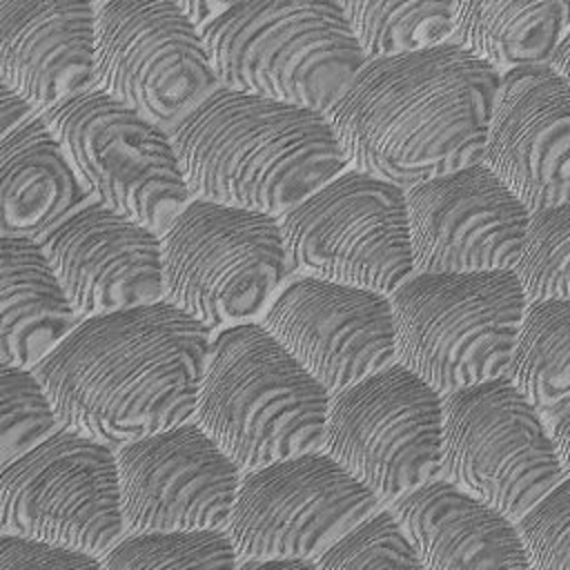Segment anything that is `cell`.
<instances>
[{
	"label": "cell",
	"instance_id": "ba28073f",
	"mask_svg": "<svg viewBox=\"0 0 570 570\" xmlns=\"http://www.w3.org/2000/svg\"><path fill=\"white\" fill-rule=\"evenodd\" d=\"M96 200L163 232L191 198L169 127L94 85L42 109Z\"/></svg>",
	"mask_w": 570,
	"mask_h": 570
},
{
	"label": "cell",
	"instance_id": "f1b7e54d",
	"mask_svg": "<svg viewBox=\"0 0 570 570\" xmlns=\"http://www.w3.org/2000/svg\"><path fill=\"white\" fill-rule=\"evenodd\" d=\"M316 568L345 570V568H423L419 552L392 508H374L323 552L314 557Z\"/></svg>",
	"mask_w": 570,
	"mask_h": 570
},
{
	"label": "cell",
	"instance_id": "44dd1931",
	"mask_svg": "<svg viewBox=\"0 0 570 570\" xmlns=\"http://www.w3.org/2000/svg\"><path fill=\"white\" fill-rule=\"evenodd\" d=\"M392 510L423 568H530L517 521L445 474L401 492Z\"/></svg>",
	"mask_w": 570,
	"mask_h": 570
},
{
	"label": "cell",
	"instance_id": "4316f807",
	"mask_svg": "<svg viewBox=\"0 0 570 570\" xmlns=\"http://www.w3.org/2000/svg\"><path fill=\"white\" fill-rule=\"evenodd\" d=\"M109 570L234 568L240 557L225 525L125 532L102 557Z\"/></svg>",
	"mask_w": 570,
	"mask_h": 570
},
{
	"label": "cell",
	"instance_id": "cb8c5ba5",
	"mask_svg": "<svg viewBox=\"0 0 570 570\" xmlns=\"http://www.w3.org/2000/svg\"><path fill=\"white\" fill-rule=\"evenodd\" d=\"M454 40L499 71L548 62L570 29V0H452Z\"/></svg>",
	"mask_w": 570,
	"mask_h": 570
},
{
	"label": "cell",
	"instance_id": "d590c367",
	"mask_svg": "<svg viewBox=\"0 0 570 570\" xmlns=\"http://www.w3.org/2000/svg\"><path fill=\"white\" fill-rule=\"evenodd\" d=\"M548 65L570 85V29L563 33V38L559 40L557 49L552 51Z\"/></svg>",
	"mask_w": 570,
	"mask_h": 570
},
{
	"label": "cell",
	"instance_id": "d4e9b609",
	"mask_svg": "<svg viewBox=\"0 0 570 570\" xmlns=\"http://www.w3.org/2000/svg\"><path fill=\"white\" fill-rule=\"evenodd\" d=\"M505 376L541 412L570 396V296L525 303Z\"/></svg>",
	"mask_w": 570,
	"mask_h": 570
},
{
	"label": "cell",
	"instance_id": "603a6c76",
	"mask_svg": "<svg viewBox=\"0 0 570 570\" xmlns=\"http://www.w3.org/2000/svg\"><path fill=\"white\" fill-rule=\"evenodd\" d=\"M76 321L40 238L0 234V361L33 367Z\"/></svg>",
	"mask_w": 570,
	"mask_h": 570
},
{
	"label": "cell",
	"instance_id": "8992f818",
	"mask_svg": "<svg viewBox=\"0 0 570 570\" xmlns=\"http://www.w3.org/2000/svg\"><path fill=\"white\" fill-rule=\"evenodd\" d=\"M390 298L396 361L439 392L505 374L528 303L514 269L412 272Z\"/></svg>",
	"mask_w": 570,
	"mask_h": 570
},
{
	"label": "cell",
	"instance_id": "d6a6232c",
	"mask_svg": "<svg viewBox=\"0 0 570 570\" xmlns=\"http://www.w3.org/2000/svg\"><path fill=\"white\" fill-rule=\"evenodd\" d=\"M543 416L552 430V436L557 441V450L563 463L566 474H570V396L557 401L548 410H543Z\"/></svg>",
	"mask_w": 570,
	"mask_h": 570
},
{
	"label": "cell",
	"instance_id": "6da1fadb",
	"mask_svg": "<svg viewBox=\"0 0 570 570\" xmlns=\"http://www.w3.org/2000/svg\"><path fill=\"white\" fill-rule=\"evenodd\" d=\"M209 341L160 298L80 316L31 370L58 423L120 445L194 416Z\"/></svg>",
	"mask_w": 570,
	"mask_h": 570
},
{
	"label": "cell",
	"instance_id": "52a82bcc",
	"mask_svg": "<svg viewBox=\"0 0 570 570\" xmlns=\"http://www.w3.org/2000/svg\"><path fill=\"white\" fill-rule=\"evenodd\" d=\"M165 298L207 327L258 316L289 278L281 218L191 196L160 232Z\"/></svg>",
	"mask_w": 570,
	"mask_h": 570
},
{
	"label": "cell",
	"instance_id": "277c9868",
	"mask_svg": "<svg viewBox=\"0 0 570 570\" xmlns=\"http://www.w3.org/2000/svg\"><path fill=\"white\" fill-rule=\"evenodd\" d=\"M330 390L263 325L212 334L194 421L240 465L323 448Z\"/></svg>",
	"mask_w": 570,
	"mask_h": 570
},
{
	"label": "cell",
	"instance_id": "4fadbf2b",
	"mask_svg": "<svg viewBox=\"0 0 570 570\" xmlns=\"http://www.w3.org/2000/svg\"><path fill=\"white\" fill-rule=\"evenodd\" d=\"M379 501L327 450L314 448L243 470L225 528L240 559H314Z\"/></svg>",
	"mask_w": 570,
	"mask_h": 570
},
{
	"label": "cell",
	"instance_id": "7a4b0ae2",
	"mask_svg": "<svg viewBox=\"0 0 570 570\" xmlns=\"http://www.w3.org/2000/svg\"><path fill=\"white\" fill-rule=\"evenodd\" d=\"M499 82L452 38L365 58L327 118L347 165L410 187L481 160Z\"/></svg>",
	"mask_w": 570,
	"mask_h": 570
},
{
	"label": "cell",
	"instance_id": "ffe728a7",
	"mask_svg": "<svg viewBox=\"0 0 570 570\" xmlns=\"http://www.w3.org/2000/svg\"><path fill=\"white\" fill-rule=\"evenodd\" d=\"M94 0H0V78L36 111L96 85Z\"/></svg>",
	"mask_w": 570,
	"mask_h": 570
},
{
	"label": "cell",
	"instance_id": "484cf974",
	"mask_svg": "<svg viewBox=\"0 0 570 570\" xmlns=\"http://www.w3.org/2000/svg\"><path fill=\"white\" fill-rule=\"evenodd\" d=\"M367 58L454 38L452 0H338Z\"/></svg>",
	"mask_w": 570,
	"mask_h": 570
},
{
	"label": "cell",
	"instance_id": "9c48e42d",
	"mask_svg": "<svg viewBox=\"0 0 570 570\" xmlns=\"http://www.w3.org/2000/svg\"><path fill=\"white\" fill-rule=\"evenodd\" d=\"M441 472L514 521L566 476L543 412L505 374L443 394Z\"/></svg>",
	"mask_w": 570,
	"mask_h": 570
},
{
	"label": "cell",
	"instance_id": "9a60e30c",
	"mask_svg": "<svg viewBox=\"0 0 570 570\" xmlns=\"http://www.w3.org/2000/svg\"><path fill=\"white\" fill-rule=\"evenodd\" d=\"M125 532L225 525L240 465L194 421L116 445Z\"/></svg>",
	"mask_w": 570,
	"mask_h": 570
},
{
	"label": "cell",
	"instance_id": "83f0119b",
	"mask_svg": "<svg viewBox=\"0 0 570 570\" xmlns=\"http://www.w3.org/2000/svg\"><path fill=\"white\" fill-rule=\"evenodd\" d=\"M514 272L528 301L570 296V200L530 212Z\"/></svg>",
	"mask_w": 570,
	"mask_h": 570
},
{
	"label": "cell",
	"instance_id": "3957f363",
	"mask_svg": "<svg viewBox=\"0 0 570 570\" xmlns=\"http://www.w3.org/2000/svg\"><path fill=\"white\" fill-rule=\"evenodd\" d=\"M169 131L191 196L269 214L347 167L325 111L225 85Z\"/></svg>",
	"mask_w": 570,
	"mask_h": 570
},
{
	"label": "cell",
	"instance_id": "30bf717a",
	"mask_svg": "<svg viewBox=\"0 0 570 570\" xmlns=\"http://www.w3.org/2000/svg\"><path fill=\"white\" fill-rule=\"evenodd\" d=\"M0 530L102 557L125 534L116 445L58 423L4 461Z\"/></svg>",
	"mask_w": 570,
	"mask_h": 570
},
{
	"label": "cell",
	"instance_id": "e575fe53",
	"mask_svg": "<svg viewBox=\"0 0 570 570\" xmlns=\"http://www.w3.org/2000/svg\"><path fill=\"white\" fill-rule=\"evenodd\" d=\"M200 27L243 0H176Z\"/></svg>",
	"mask_w": 570,
	"mask_h": 570
},
{
	"label": "cell",
	"instance_id": "2e32d148",
	"mask_svg": "<svg viewBox=\"0 0 570 570\" xmlns=\"http://www.w3.org/2000/svg\"><path fill=\"white\" fill-rule=\"evenodd\" d=\"M414 272L514 269L528 205L483 163L405 187Z\"/></svg>",
	"mask_w": 570,
	"mask_h": 570
},
{
	"label": "cell",
	"instance_id": "ac0fdd59",
	"mask_svg": "<svg viewBox=\"0 0 570 570\" xmlns=\"http://www.w3.org/2000/svg\"><path fill=\"white\" fill-rule=\"evenodd\" d=\"M40 243L78 318L165 298L160 232L100 200L73 207Z\"/></svg>",
	"mask_w": 570,
	"mask_h": 570
},
{
	"label": "cell",
	"instance_id": "5b68a950",
	"mask_svg": "<svg viewBox=\"0 0 570 570\" xmlns=\"http://www.w3.org/2000/svg\"><path fill=\"white\" fill-rule=\"evenodd\" d=\"M203 36L220 85L325 114L367 58L338 0H243Z\"/></svg>",
	"mask_w": 570,
	"mask_h": 570
},
{
	"label": "cell",
	"instance_id": "4dcf8cb0",
	"mask_svg": "<svg viewBox=\"0 0 570 570\" xmlns=\"http://www.w3.org/2000/svg\"><path fill=\"white\" fill-rule=\"evenodd\" d=\"M534 570H570V474L517 519Z\"/></svg>",
	"mask_w": 570,
	"mask_h": 570
},
{
	"label": "cell",
	"instance_id": "7402d4cb",
	"mask_svg": "<svg viewBox=\"0 0 570 570\" xmlns=\"http://www.w3.org/2000/svg\"><path fill=\"white\" fill-rule=\"evenodd\" d=\"M85 189L42 111L0 136V234L40 238L82 203Z\"/></svg>",
	"mask_w": 570,
	"mask_h": 570
},
{
	"label": "cell",
	"instance_id": "836d02e7",
	"mask_svg": "<svg viewBox=\"0 0 570 570\" xmlns=\"http://www.w3.org/2000/svg\"><path fill=\"white\" fill-rule=\"evenodd\" d=\"M31 111L36 109L0 78V136H4L13 125H18Z\"/></svg>",
	"mask_w": 570,
	"mask_h": 570
},
{
	"label": "cell",
	"instance_id": "1f68e13d",
	"mask_svg": "<svg viewBox=\"0 0 570 570\" xmlns=\"http://www.w3.org/2000/svg\"><path fill=\"white\" fill-rule=\"evenodd\" d=\"M0 568H102L100 557L42 537L0 530Z\"/></svg>",
	"mask_w": 570,
	"mask_h": 570
},
{
	"label": "cell",
	"instance_id": "7c38bea8",
	"mask_svg": "<svg viewBox=\"0 0 570 570\" xmlns=\"http://www.w3.org/2000/svg\"><path fill=\"white\" fill-rule=\"evenodd\" d=\"M443 392L390 361L330 394L323 450L379 499L441 472Z\"/></svg>",
	"mask_w": 570,
	"mask_h": 570
},
{
	"label": "cell",
	"instance_id": "d6986e66",
	"mask_svg": "<svg viewBox=\"0 0 570 570\" xmlns=\"http://www.w3.org/2000/svg\"><path fill=\"white\" fill-rule=\"evenodd\" d=\"M481 160L530 212L570 200V85L548 62L501 71Z\"/></svg>",
	"mask_w": 570,
	"mask_h": 570
},
{
	"label": "cell",
	"instance_id": "8fae6325",
	"mask_svg": "<svg viewBox=\"0 0 570 570\" xmlns=\"http://www.w3.org/2000/svg\"><path fill=\"white\" fill-rule=\"evenodd\" d=\"M292 269L392 294L412 272L405 187L347 165L278 214Z\"/></svg>",
	"mask_w": 570,
	"mask_h": 570
},
{
	"label": "cell",
	"instance_id": "5bb4252c",
	"mask_svg": "<svg viewBox=\"0 0 570 570\" xmlns=\"http://www.w3.org/2000/svg\"><path fill=\"white\" fill-rule=\"evenodd\" d=\"M96 85L171 127L220 82L203 27L176 0H102Z\"/></svg>",
	"mask_w": 570,
	"mask_h": 570
},
{
	"label": "cell",
	"instance_id": "f546056e",
	"mask_svg": "<svg viewBox=\"0 0 570 570\" xmlns=\"http://www.w3.org/2000/svg\"><path fill=\"white\" fill-rule=\"evenodd\" d=\"M53 425L58 419L36 372L0 361V465Z\"/></svg>",
	"mask_w": 570,
	"mask_h": 570
},
{
	"label": "cell",
	"instance_id": "e0dca14e",
	"mask_svg": "<svg viewBox=\"0 0 570 570\" xmlns=\"http://www.w3.org/2000/svg\"><path fill=\"white\" fill-rule=\"evenodd\" d=\"M263 325L330 392L396 358L392 298L379 289L298 274L274 294Z\"/></svg>",
	"mask_w": 570,
	"mask_h": 570
},
{
	"label": "cell",
	"instance_id": "8d00e7d4",
	"mask_svg": "<svg viewBox=\"0 0 570 570\" xmlns=\"http://www.w3.org/2000/svg\"><path fill=\"white\" fill-rule=\"evenodd\" d=\"M94 2H96V4H98V2H102V0H94Z\"/></svg>",
	"mask_w": 570,
	"mask_h": 570
}]
</instances>
